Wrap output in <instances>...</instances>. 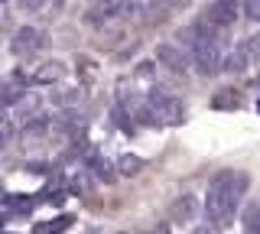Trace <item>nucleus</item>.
<instances>
[{
	"mask_svg": "<svg viewBox=\"0 0 260 234\" xmlns=\"http://www.w3.org/2000/svg\"><path fill=\"white\" fill-rule=\"evenodd\" d=\"M250 185V176L241 169H221L215 179L208 182L205 195V215L215 228H228L234 221V212L241 208V198Z\"/></svg>",
	"mask_w": 260,
	"mask_h": 234,
	"instance_id": "nucleus-1",
	"label": "nucleus"
},
{
	"mask_svg": "<svg viewBox=\"0 0 260 234\" xmlns=\"http://www.w3.org/2000/svg\"><path fill=\"white\" fill-rule=\"evenodd\" d=\"M221 29H215L211 23L199 20L192 23V26H185L179 39H182V46L189 49L192 55V65L199 75H215L218 69H221V39H218Z\"/></svg>",
	"mask_w": 260,
	"mask_h": 234,
	"instance_id": "nucleus-2",
	"label": "nucleus"
},
{
	"mask_svg": "<svg viewBox=\"0 0 260 234\" xmlns=\"http://www.w3.org/2000/svg\"><path fill=\"white\" fill-rule=\"evenodd\" d=\"M153 108V114L159 117V124H182L185 120V104L182 98H176L173 91H166V88L159 85H150V101H146Z\"/></svg>",
	"mask_w": 260,
	"mask_h": 234,
	"instance_id": "nucleus-3",
	"label": "nucleus"
},
{
	"mask_svg": "<svg viewBox=\"0 0 260 234\" xmlns=\"http://www.w3.org/2000/svg\"><path fill=\"white\" fill-rule=\"evenodd\" d=\"M134 0H101V4H94L91 10L85 13V23L88 26H108V23L127 17V13H134Z\"/></svg>",
	"mask_w": 260,
	"mask_h": 234,
	"instance_id": "nucleus-4",
	"label": "nucleus"
},
{
	"mask_svg": "<svg viewBox=\"0 0 260 234\" xmlns=\"http://www.w3.org/2000/svg\"><path fill=\"white\" fill-rule=\"evenodd\" d=\"M241 13V0H211V7L205 10V23H211L215 29H228L234 26Z\"/></svg>",
	"mask_w": 260,
	"mask_h": 234,
	"instance_id": "nucleus-5",
	"label": "nucleus"
},
{
	"mask_svg": "<svg viewBox=\"0 0 260 234\" xmlns=\"http://www.w3.org/2000/svg\"><path fill=\"white\" fill-rule=\"evenodd\" d=\"M46 46V33L39 26H20L13 33V43H10V49H13V55H32V52H39Z\"/></svg>",
	"mask_w": 260,
	"mask_h": 234,
	"instance_id": "nucleus-6",
	"label": "nucleus"
},
{
	"mask_svg": "<svg viewBox=\"0 0 260 234\" xmlns=\"http://www.w3.org/2000/svg\"><path fill=\"white\" fill-rule=\"evenodd\" d=\"M156 62L166 72H173V75H185V72H189V59L182 55V49H176V46H169V43L156 46Z\"/></svg>",
	"mask_w": 260,
	"mask_h": 234,
	"instance_id": "nucleus-7",
	"label": "nucleus"
},
{
	"mask_svg": "<svg viewBox=\"0 0 260 234\" xmlns=\"http://www.w3.org/2000/svg\"><path fill=\"white\" fill-rule=\"evenodd\" d=\"M189 4V0H150L146 4V23H162V20H169L173 13H179L182 7Z\"/></svg>",
	"mask_w": 260,
	"mask_h": 234,
	"instance_id": "nucleus-8",
	"label": "nucleus"
},
{
	"mask_svg": "<svg viewBox=\"0 0 260 234\" xmlns=\"http://www.w3.org/2000/svg\"><path fill=\"white\" fill-rule=\"evenodd\" d=\"M195 215H199V198L195 195H179L169 205V218L173 221H195Z\"/></svg>",
	"mask_w": 260,
	"mask_h": 234,
	"instance_id": "nucleus-9",
	"label": "nucleus"
},
{
	"mask_svg": "<svg viewBox=\"0 0 260 234\" xmlns=\"http://www.w3.org/2000/svg\"><path fill=\"white\" fill-rule=\"evenodd\" d=\"M65 62H59V59H49V62H43V69L32 75V85H52V82H62L65 78Z\"/></svg>",
	"mask_w": 260,
	"mask_h": 234,
	"instance_id": "nucleus-10",
	"label": "nucleus"
},
{
	"mask_svg": "<svg viewBox=\"0 0 260 234\" xmlns=\"http://www.w3.org/2000/svg\"><path fill=\"white\" fill-rule=\"evenodd\" d=\"M244 98H241V91L238 88H221V91L211 98V108H218V111H234V108H241Z\"/></svg>",
	"mask_w": 260,
	"mask_h": 234,
	"instance_id": "nucleus-11",
	"label": "nucleus"
},
{
	"mask_svg": "<svg viewBox=\"0 0 260 234\" xmlns=\"http://www.w3.org/2000/svg\"><path fill=\"white\" fill-rule=\"evenodd\" d=\"M143 166H146V159L137 156V153H124V156L117 159V173L120 176H137V173H143Z\"/></svg>",
	"mask_w": 260,
	"mask_h": 234,
	"instance_id": "nucleus-12",
	"label": "nucleus"
},
{
	"mask_svg": "<svg viewBox=\"0 0 260 234\" xmlns=\"http://www.w3.org/2000/svg\"><path fill=\"white\" fill-rule=\"evenodd\" d=\"M241 224H244V234H260V205L257 202H250L241 212Z\"/></svg>",
	"mask_w": 260,
	"mask_h": 234,
	"instance_id": "nucleus-13",
	"label": "nucleus"
},
{
	"mask_svg": "<svg viewBox=\"0 0 260 234\" xmlns=\"http://www.w3.org/2000/svg\"><path fill=\"white\" fill-rule=\"evenodd\" d=\"M69 228H72V215H59V218H52L49 224H36L32 234H62Z\"/></svg>",
	"mask_w": 260,
	"mask_h": 234,
	"instance_id": "nucleus-14",
	"label": "nucleus"
},
{
	"mask_svg": "<svg viewBox=\"0 0 260 234\" xmlns=\"http://www.w3.org/2000/svg\"><path fill=\"white\" fill-rule=\"evenodd\" d=\"M49 124H52L55 130H78V127H81V114H72V111H62V114L49 117Z\"/></svg>",
	"mask_w": 260,
	"mask_h": 234,
	"instance_id": "nucleus-15",
	"label": "nucleus"
},
{
	"mask_svg": "<svg viewBox=\"0 0 260 234\" xmlns=\"http://www.w3.org/2000/svg\"><path fill=\"white\" fill-rule=\"evenodd\" d=\"M130 111H134V124H143V127H159V117L153 114L150 104H130Z\"/></svg>",
	"mask_w": 260,
	"mask_h": 234,
	"instance_id": "nucleus-16",
	"label": "nucleus"
},
{
	"mask_svg": "<svg viewBox=\"0 0 260 234\" xmlns=\"http://www.w3.org/2000/svg\"><path fill=\"white\" fill-rule=\"evenodd\" d=\"M49 101H52L55 108H72V104L81 101V91H78V88H62V91H52Z\"/></svg>",
	"mask_w": 260,
	"mask_h": 234,
	"instance_id": "nucleus-17",
	"label": "nucleus"
},
{
	"mask_svg": "<svg viewBox=\"0 0 260 234\" xmlns=\"http://www.w3.org/2000/svg\"><path fill=\"white\" fill-rule=\"evenodd\" d=\"M13 133H16V124H13V117L7 114V111H0V147L13 140Z\"/></svg>",
	"mask_w": 260,
	"mask_h": 234,
	"instance_id": "nucleus-18",
	"label": "nucleus"
},
{
	"mask_svg": "<svg viewBox=\"0 0 260 234\" xmlns=\"http://www.w3.org/2000/svg\"><path fill=\"white\" fill-rule=\"evenodd\" d=\"M36 111H39V98H23L20 101V117L26 120V124L36 120V117H43V114H36Z\"/></svg>",
	"mask_w": 260,
	"mask_h": 234,
	"instance_id": "nucleus-19",
	"label": "nucleus"
},
{
	"mask_svg": "<svg viewBox=\"0 0 260 234\" xmlns=\"http://www.w3.org/2000/svg\"><path fill=\"white\" fill-rule=\"evenodd\" d=\"M23 101V91L13 85H0V104H20Z\"/></svg>",
	"mask_w": 260,
	"mask_h": 234,
	"instance_id": "nucleus-20",
	"label": "nucleus"
},
{
	"mask_svg": "<svg viewBox=\"0 0 260 234\" xmlns=\"http://www.w3.org/2000/svg\"><path fill=\"white\" fill-rule=\"evenodd\" d=\"M114 124H117V127H120V130H124V133H134V127H137L134 120L127 117V111L120 108V104H117V108H114Z\"/></svg>",
	"mask_w": 260,
	"mask_h": 234,
	"instance_id": "nucleus-21",
	"label": "nucleus"
},
{
	"mask_svg": "<svg viewBox=\"0 0 260 234\" xmlns=\"http://www.w3.org/2000/svg\"><path fill=\"white\" fill-rule=\"evenodd\" d=\"M78 72H81V78H85V82H94V78H98L94 62H91V59H85V55L78 59Z\"/></svg>",
	"mask_w": 260,
	"mask_h": 234,
	"instance_id": "nucleus-22",
	"label": "nucleus"
},
{
	"mask_svg": "<svg viewBox=\"0 0 260 234\" xmlns=\"http://www.w3.org/2000/svg\"><path fill=\"white\" fill-rule=\"evenodd\" d=\"M241 7L250 20H260V0H241Z\"/></svg>",
	"mask_w": 260,
	"mask_h": 234,
	"instance_id": "nucleus-23",
	"label": "nucleus"
},
{
	"mask_svg": "<svg viewBox=\"0 0 260 234\" xmlns=\"http://www.w3.org/2000/svg\"><path fill=\"white\" fill-rule=\"evenodd\" d=\"M46 4H49V0H20V7H23L26 13H39Z\"/></svg>",
	"mask_w": 260,
	"mask_h": 234,
	"instance_id": "nucleus-24",
	"label": "nucleus"
},
{
	"mask_svg": "<svg viewBox=\"0 0 260 234\" xmlns=\"http://www.w3.org/2000/svg\"><path fill=\"white\" fill-rule=\"evenodd\" d=\"M153 69H156L153 62H140V65H137V78H143V82H150V78H153Z\"/></svg>",
	"mask_w": 260,
	"mask_h": 234,
	"instance_id": "nucleus-25",
	"label": "nucleus"
},
{
	"mask_svg": "<svg viewBox=\"0 0 260 234\" xmlns=\"http://www.w3.org/2000/svg\"><path fill=\"white\" fill-rule=\"evenodd\" d=\"M26 169H29V173H36V176L49 173V166H46V163H26Z\"/></svg>",
	"mask_w": 260,
	"mask_h": 234,
	"instance_id": "nucleus-26",
	"label": "nucleus"
},
{
	"mask_svg": "<svg viewBox=\"0 0 260 234\" xmlns=\"http://www.w3.org/2000/svg\"><path fill=\"white\" fill-rule=\"evenodd\" d=\"M192 234H211V231H208V228H195Z\"/></svg>",
	"mask_w": 260,
	"mask_h": 234,
	"instance_id": "nucleus-27",
	"label": "nucleus"
},
{
	"mask_svg": "<svg viewBox=\"0 0 260 234\" xmlns=\"http://www.w3.org/2000/svg\"><path fill=\"white\" fill-rule=\"evenodd\" d=\"M146 234H169V231H166V228H159V231H146Z\"/></svg>",
	"mask_w": 260,
	"mask_h": 234,
	"instance_id": "nucleus-28",
	"label": "nucleus"
},
{
	"mask_svg": "<svg viewBox=\"0 0 260 234\" xmlns=\"http://www.w3.org/2000/svg\"><path fill=\"white\" fill-rule=\"evenodd\" d=\"M55 7H62V0H55Z\"/></svg>",
	"mask_w": 260,
	"mask_h": 234,
	"instance_id": "nucleus-29",
	"label": "nucleus"
},
{
	"mask_svg": "<svg viewBox=\"0 0 260 234\" xmlns=\"http://www.w3.org/2000/svg\"><path fill=\"white\" fill-rule=\"evenodd\" d=\"M91 234H98V231H91Z\"/></svg>",
	"mask_w": 260,
	"mask_h": 234,
	"instance_id": "nucleus-30",
	"label": "nucleus"
},
{
	"mask_svg": "<svg viewBox=\"0 0 260 234\" xmlns=\"http://www.w3.org/2000/svg\"><path fill=\"white\" fill-rule=\"evenodd\" d=\"M0 4H4V0H0Z\"/></svg>",
	"mask_w": 260,
	"mask_h": 234,
	"instance_id": "nucleus-31",
	"label": "nucleus"
}]
</instances>
